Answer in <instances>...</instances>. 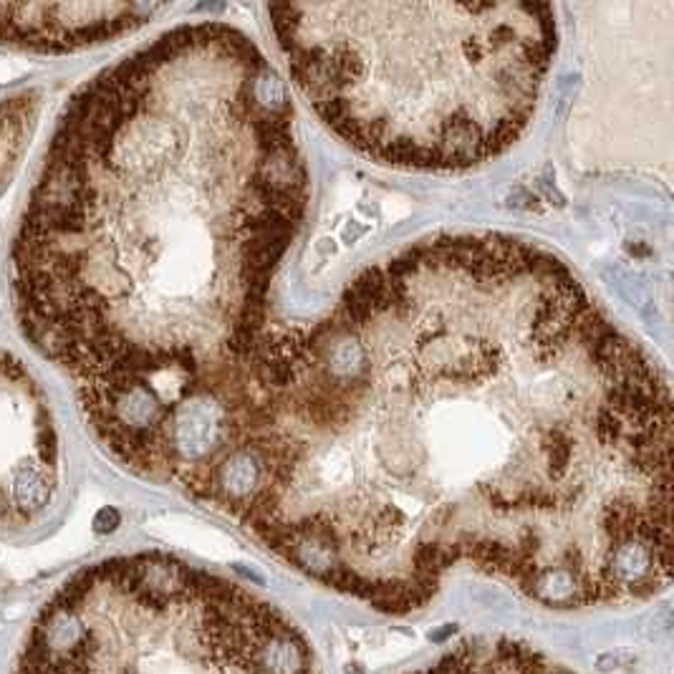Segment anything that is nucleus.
I'll return each mask as SVG.
<instances>
[{
    "instance_id": "7",
    "label": "nucleus",
    "mask_w": 674,
    "mask_h": 674,
    "mask_svg": "<svg viewBox=\"0 0 674 674\" xmlns=\"http://www.w3.org/2000/svg\"><path fill=\"white\" fill-rule=\"evenodd\" d=\"M33 116H36V96L19 94L0 104V190H3L8 172L13 170L23 139L28 137Z\"/></svg>"
},
{
    "instance_id": "5",
    "label": "nucleus",
    "mask_w": 674,
    "mask_h": 674,
    "mask_svg": "<svg viewBox=\"0 0 674 674\" xmlns=\"http://www.w3.org/2000/svg\"><path fill=\"white\" fill-rule=\"evenodd\" d=\"M61 465L52 410L38 381L0 354V526H28L52 505Z\"/></svg>"
},
{
    "instance_id": "1",
    "label": "nucleus",
    "mask_w": 674,
    "mask_h": 674,
    "mask_svg": "<svg viewBox=\"0 0 674 674\" xmlns=\"http://www.w3.org/2000/svg\"><path fill=\"white\" fill-rule=\"evenodd\" d=\"M149 478L385 614L472 569L551 609L670 586L667 379L551 251L437 236L164 420Z\"/></svg>"
},
{
    "instance_id": "3",
    "label": "nucleus",
    "mask_w": 674,
    "mask_h": 674,
    "mask_svg": "<svg viewBox=\"0 0 674 674\" xmlns=\"http://www.w3.org/2000/svg\"><path fill=\"white\" fill-rule=\"evenodd\" d=\"M269 23L319 119L399 170H468L534 119L559 48L548 3H286Z\"/></svg>"
},
{
    "instance_id": "4",
    "label": "nucleus",
    "mask_w": 674,
    "mask_h": 674,
    "mask_svg": "<svg viewBox=\"0 0 674 674\" xmlns=\"http://www.w3.org/2000/svg\"><path fill=\"white\" fill-rule=\"evenodd\" d=\"M13 674H319L304 631L238 581L164 553L73 576Z\"/></svg>"
},
{
    "instance_id": "6",
    "label": "nucleus",
    "mask_w": 674,
    "mask_h": 674,
    "mask_svg": "<svg viewBox=\"0 0 674 674\" xmlns=\"http://www.w3.org/2000/svg\"><path fill=\"white\" fill-rule=\"evenodd\" d=\"M157 11L141 3H0V44L77 52L141 28Z\"/></svg>"
},
{
    "instance_id": "2",
    "label": "nucleus",
    "mask_w": 674,
    "mask_h": 674,
    "mask_svg": "<svg viewBox=\"0 0 674 674\" xmlns=\"http://www.w3.org/2000/svg\"><path fill=\"white\" fill-rule=\"evenodd\" d=\"M309 205L281 73L243 31L190 23L71 99L13 245L28 339L141 472L168 414L265 334Z\"/></svg>"
}]
</instances>
